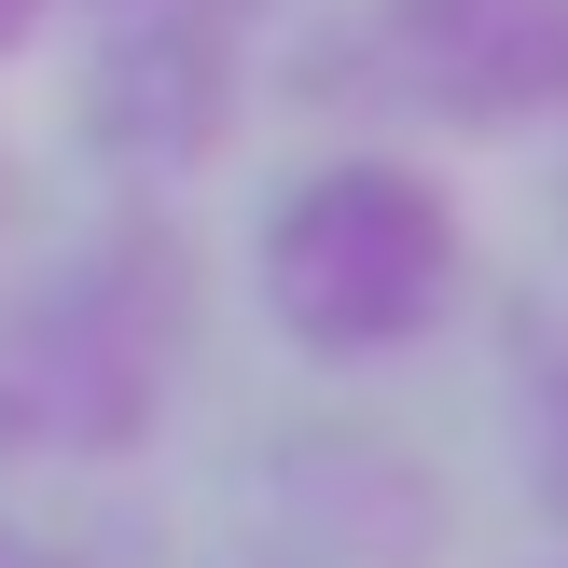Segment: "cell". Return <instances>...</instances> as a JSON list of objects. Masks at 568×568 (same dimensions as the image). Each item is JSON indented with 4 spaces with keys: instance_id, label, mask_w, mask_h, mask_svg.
Masks as SVG:
<instances>
[{
    "instance_id": "8992f818",
    "label": "cell",
    "mask_w": 568,
    "mask_h": 568,
    "mask_svg": "<svg viewBox=\"0 0 568 568\" xmlns=\"http://www.w3.org/2000/svg\"><path fill=\"white\" fill-rule=\"evenodd\" d=\"M541 486L568 499V388H555V403H541Z\"/></svg>"
},
{
    "instance_id": "3957f363",
    "label": "cell",
    "mask_w": 568,
    "mask_h": 568,
    "mask_svg": "<svg viewBox=\"0 0 568 568\" xmlns=\"http://www.w3.org/2000/svg\"><path fill=\"white\" fill-rule=\"evenodd\" d=\"M361 28L430 125H568V0H361Z\"/></svg>"
},
{
    "instance_id": "5b68a950",
    "label": "cell",
    "mask_w": 568,
    "mask_h": 568,
    "mask_svg": "<svg viewBox=\"0 0 568 568\" xmlns=\"http://www.w3.org/2000/svg\"><path fill=\"white\" fill-rule=\"evenodd\" d=\"M98 14H194V28H250L264 0H98Z\"/></svg>"
},
{
    "instance_id": "277c9868",
    "label": "cell",
    "mask_w": 568,
    "mask_h": 568,
    "mask_svg": "<svg viewBox=\"0 0 568 568\" xmlns=\"http://www.w3.org/2000/svg\"><path fill=\"white\" fill-rule=\"evenodd\" d=\"M250 70H236V28H194V14H98V55H83V139H98L125 181H181L236 139Z\"/></svg>"
},
{
    "instance_id": "6da1fadb",
    "label": "cell",
    "mask_w": 568,
    "mask_h": 568,
    "mask_svg": "<svg viewBox=\"0 0 568 568\" xmlns=\"http://www.w3.org/2000/svg\"><path fill=\"white\" fill-rule=\"evenodd\" d=\"M458 194L416 153H305L250 222V292L305 361H388L458 320Z\"/></svg>"
},
{
    "instance_id": "ba28073f",
    "label": "cell",
    "mask_w": 568,
    "mask_h": 568,
    "mask_svg": "<svg viewBox=\"0 0 568 568\" xmlns=\"http://www.w3.org/2000/svg\"><path fill=\"white\" fill-rule=\"evenodd\" d=\"M0 568H55V555H0Z\"/></svg>"
},
{
    "instance_id": "52a82bcc",
    "label": "cell",
    "mask_w": 568,
    "mask_h": 568,
    "mask_svg": "<svg viewBox=\"0 0 568 568\" xmlns=\"http://www.w3.org/2000/svg\"><path fill=\"white\" fill-rule=\"evenodd\" d=\"M42 14H55V0H0V55H28V42H42Z\"/></svg>"
},
{
    "instance_id": "7a4b0ae2",
    "label": "cell",
    "mask_w": 568,
    "mask_h": 568,
    "mask_svg": "<svg viewBox=\"0 0 568 568\" xmlns=\"http://www.w3.org/2000/svg\"><path fill=\"white\" fill-rule=\"evenodd\" d=\"M181 375V250L98 236L0 320V458H125L166 430Z\"/></svg>"
}]
</instances>
